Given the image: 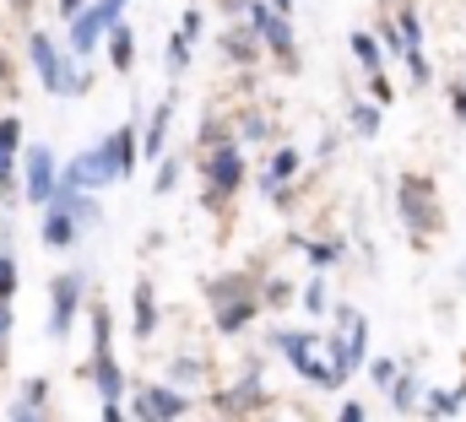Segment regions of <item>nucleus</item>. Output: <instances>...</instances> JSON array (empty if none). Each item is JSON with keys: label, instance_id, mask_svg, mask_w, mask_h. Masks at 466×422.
I'll return each instance as SVG.
<instances>
[{"label": "nucleus", "instance_id": "obj_27", "mask_svg": "<svg viewBox=\"0 0 466 422\" xmlns=\"http://www.w3.org/2000/svg\"><path fill=\"white\" fill-rule=\"evenodd\" d=\"M152 190H157V196H174V190H179V157H163V163H157V185H152Z\"/></svg>", "mask_w": 466, "mask_h": 422}, {"label": "nucleus", "instance_id": "obj_22", "mask_svg": "<svg viewBox=\"0 0 466 422\" xmlns=\"http://www.w3.org/2000/svg\"><path fill=\"white\" fill-rule=\"evenodd\" d=\"M418 401H423L418 379H412V374H396V379H390V407H396V412H412Z\"/></svg>", "mask_w": 466, "mask_h": 422}, {"label": "nucleus", "instance_id": "obj_31", "mask_svg": "<svg viewBox=\"0 0 466 422\" xmlns=\"http://www.w3.org/2000/svg\"><path fill=\"white\" fill-rule=\"evenodd\" d=\"M44 396H49V385H44V379H27V385H22V412H38Z\"/></svg>", "mask_w": 466, "mask_h": 422}, {"label": "nucleus", "instance_id": "obj_1", "mask_svg": "<svg viewBox=\"0 0 466 422\" xmlns=\"http://www.w3.org/2000/svg\"><path fill=\"white\" fill-rule=\"evenodd\" d=\"M27 60H33L44 93H55V98H76V93H87V71H82L71 55H60L49 33H33V38H27Z\"/></svg>", "mask_w": 466, "mask_h": 422}, {"label": "nucleus", "instance_id": "obj_18", "mask_svg": "<svg viewBox=\"0 0 466 422\" xmlns=\"http://www.w3.org/2000/svg\"><path fill=\"white\" fill-rule=\"evenodd\" d=\"M109 65H115V71H130V65H136V33H130L125 22L109 33Z\"/></svg>", "mask_w": 466, "mask_h": 422}, {"label": "nucleus", "instance_id": "obj_29", "mask_svg": "<svg viewBox=\"0 0 466 422\" xmlns=\"http://www.w3.org/2000/svg\"><path fill=\"white\" fill-rule=\"evenodd\" d=\"M11 293H16V260L11 249H0V304H11Z\"/></svg>", "mask_w": 466, "mask_h": 422}, {"label": "nucleus", "instance_id": "obj_33", "mask_svg": "<svg viewBox=\"0 0 466 422\" xmlns=\"http://www.w3.org/2000/svg\"><path fill=\"white\" fill-rule=\"evenodd\" d=\"M196 379H201V363H196V357H179V363H174V390H179V385H196Z\"/></svg>", "mask_w": 466, "mask_h": 422}, {"label": "nucleus", "instance_id": "obj_13", "mask_svg": "<svg viewBox=\"0 0 466 422\" xmlns=\"http://www.w3.org/2000/svg\"><path fill=\"white\" fill-rule=\"evenodd\" d=\"M168 119H174V98H163V104H157V114H152V125H147V136H136V157H147V163H157V157H163Z\"/></svg>", "mask_w": 466, "mask_h": 422}, {"label": "nucleus", "instance_id": "obj_41", "mask_svg": "<svg viewBox=\"0 0 466 422\" xmlns=\"http://www.w3.org/2000/svg\"><path fill=\"white\" fill-rule=\"evenodd\" d=\"M451 98H456V119H461V125H466V87H456Z\"/></svg>", "mask_w": 466, "mask_h": 422}, {"label": "nucleus", "instance_id": "obj_19", "mask_svg": "<svg viewBox=\"0 0 466 422\" xmlns=\"http://www.w3.org/2000/svg\"><path fill=\"white\" fill-rule=\"evenodd\" d=\"M348 44H352V60L363 65V76H380V65H385V55H380V44H374L369 33H352Z\"/></svg>", "mask_w": 466, "mask_h": 422}, {"label": "nucleus", "instance_id": "obj_7", "mask_svg": "<svg viewBox=\"0 0 466 422\" xmlns=\"http://www.w3.org/2000/svg\"><path fill=\"white\" fill-rule=\"evenodd\" d=\"M244 11H249V27H255V38H260L271 55H282V65H299V44H293V27H288V16H271V5H266V0H249Z\"/></svg>", "mask_w": 466, "mask_h": 422}, {"label": "nucleus", "instance_id": "obj_39", "mask_svg": "<svg viewBox=\"0 0 466 422\" xmlns=\"http://www.w3.org/2000/svg\"><path fill=\"white\" fill-rule=\"evenodd\" d=\"M337 422H369V417H363V401H342V417H337Z\"/></svg>", "mask_w": 466, "mask_h": 422}, {"label": "nucleus", "instance_id": "obj_2", "mask_svg": "<svg viewBox=\"0 0 466 422\" xmlns=\"http://www.w3.org/2000/svg\"><path fill=\"white\" fill-rule=\"evenodd\" d=\"M55 185H66V190H82V196H93V190H109L119 185L115 174V157H109V141H98V146H87L82 157H71L60 174H55Z\"/></svg>", "mask_w": 466, "mask_h": 422}, {"label": "nucleus", "instance_id": "obj_15", "mask_svg": "<svg viewBox=\"0 0 466 422\" xmlns=\"http://www.w3.org/2000/svg\"><path fill=\"white\" fill-rule=\"evenodd\" d=\"M76 233H82V227H76L66 211L49 206V216H44V244H49V249H71V244H76Z\"/></svg>", "mask_w": 466, "mask_h": 422}, {"label": "nucleus", "instance_id": "obj_8", "mask_svg": "<svg viewBox=\"0 0 466 422\" xmlns=\"http://www.w3.org/2000/svg\"><path fill=\"white\" fill-rule=\"evenodd\" d=\"M271 341H277V352H288V363H293L309 385H326V390L337 385V379H331V363H315V336H309V330H277Z\"/></svg>", "mask_w": 466, "mask_h": 422}, {"label": "nucleus", "instance_id": "obj_36", "mask_svg": "<svg viewBox=\"0 0 466 422\" xmlns=\"http://www.w3.org/2000/svg\"><path fill=\"white\" fill-rule=\"evenodd\" d=\"M304 255H309L315 266H331V260H337V249H331V244H304Z\"/></svg>", "mask_w": 466, "mask_h": 422}, {"label": "nucleus", "instance_id": "obj_23", "mask_svg": "<svg viewBox=\"0 0 466 422\" xmlns=\"http://www.w3.org/2000/svg\"><path fill=\"white\" fill-rule=\"evenodd\" d=\"M423 401H429V412H434V417H456V412H461V401H466V385H461V390H429Z\"/></svg>", "mask_w": 466, "mask_h": 422}, {"label": "nucleus", "instance_id": "obj_44", "mask_svg": "<svg viewBox=\"0 0 466 422\" xmlns=\"http://www.w3.org/2000/svg\"><path fill=\"white\" fill-rule=\"evenodd\" d=\"M104 422H125V412L119 407H104Z\"/></svg>", "mask_w": 466, "mask_h": 422}, {"label": "nucleus", "instance_id": "obj_12", "mask_svg": "<svg viewBox=\"0 0 466 422\" xmlns=\"http://www.w3.org/2000/svg\"><path fill=\"white\" fill-rule=\"evenodd\" d=\"M93 379H98V401H104V407H119V396H125V374H119V363H115L109 347L93 352Z\"/></svg>", "mask_w": 466, "mask_h": 422}, {"label": "nucleus", "instance_id": "obj_10", "mask_svg": "<svg viewBox=\"0 0 466 422\" xmlns=\"http://www.w3.org/2000/svg\"><path fill=\"white\" fill-rule=\"evenodd\" d=\"M22 168H27L22 196H27L33 206H49V196H55V152H49L44 141H33V146L22 152Z\"/></svg>", "mask_w": 466, "mask_h": 422}, {"label": "nucleus", "instance_id": "obj_43", "mask_svg": "<svg viewBox=\"0 0 466 422\" xmlns=\"http://www.w3.org/2000/svg\"><path fill=\"white\" fill-rule=\"evenodd\" d=\"M11 422H38V412H22V407H16V412H11Z\"/></svg>", "mask_w": 466, "mask_h": 422}, {"label": "nucleus", "instance_id": "obj_6", "mask_svg": "<svg viewBox=\"0 0 466 422\" xmlns=\"http://www.w3.org/2000/svg\"><path fill=\"white\" fill-rule=\"evenodd\" d=\"M82 293H87V276L82 271H66V276H55V287H49V336H71V325H76V309H82Z\"/></svg>", "mask_w": 466, "mask_h": 422}, {"label": "nucleus", "instance_id": "obj_35", "mask_svg": "<svg viewBox=\"0 0 466 422\" xmlns=\"http://www.w3.org/2000/svg\"><path fill=\"white\" fill-rule=\"evenodd\" d=\"M179 38H185V44H196V38H201V11H185V22H179Z\"/></svg>", "mask_w": 466, "mask_h": 422}, {"label": "nucleus", "instance_id": "obj_25", "mask_svg": "<svg viewBox=\"0 0 466 422\" xmlns=\"http://www.w3.org/2000/svg\"><path fill=\"white\" fill-rule=\"evenodd\" d=\"M223 55H228V60H238V65H249V60H255V33H223Z\"/></svg>", "mask_w": 466, "mask_h": 422}, {"label": "nucleus", "instance_id": "obj_3", "mask_svg": "<svg viewBox=\"0 0 466 422\" xmlns=\"http://www.w3.org/2000/svg\"><path fill=\"white\" fill-rule=\"evenodd\" d=\"M119 11H125V0H93L82 16H71V60H87V55L115 33Z\"/></svg>", "mask_w": 466, "mask_h": 422}, {"label": "nucleus", "instance_id": "obj_21", "mask_svg": "<svg viewBox=\"0 0 466 422\" xmlns=\"http://www.w3.org/2000/svg\"><path fill=\"white\" fill-rule=\"evenodd\" d=\"M249 319H255V298H233L218 309V330H244Z\"/></svg>", "mask_w": 466, "mask_h": 422}, {"label": "nucleus", "instance_id": "obj_28", "mask_svg": "<svg viewBox=\"0 0 466 422\" xmlns=\"http://www.w3.org/2000/svg\"><path fill=\"white\" fill-rule=\"evenodd\" d=\"M352 130H358V136H380V108L358 104V108H352Z\"/></svg>", "mask_w": 466, "mask_h": 422}, {"label": "nucleus", "instance_id": "obj_5", "mask_svg": "<svg viewBox=\"0 0 466 422\" xmlns=\"http://www.w3.org/2000/svg\"><path fill=\"white\" fill-rule=\"evenodd\" d=\"M396 206L407 216V227H418V233H434V227H440V201H434V185H429L423 174H407V179H401Z\"/></svg>", "mask_w": 466, "mask_h": 422}, {"label": "nucleus", "instance_id": "obj_37", "mask_svg": "<svg viewBox=\"0 0 466 422\" xmlns=\"http://www.w3.org/2000/svg\"><path fill=\"white\" fill-rule=\"evenodd\" d=\"M369 93H374V108L390 104V82H385V71H380V76H369Z\"/></svg>", "mask_w": 466, "mask_h": 422}, {"label": "nucleus", "instance_id": "obj_26", "mask_svg": "<svg viewBox=\"0 0 466 422\" xmlns=\"http://www.w3.org/2000/svg\"><path fill=\"white\" fill-rule=\"evenodd\" d=\"M16 146H22V119L5 114V119H0V157H16Z\"/></svg>", "mask_w": 466, "mask_h": 422}, {"label": "nucleus", "instance_id": "obj_17", "mask_svg": "<svg viewBox=\"0 0 466 422\" xmlns=\"http://www.w3.org/2000/svg\"><path fill=\"white\" fill-rule=\"evenodd\" d=\"M255 374H244V385H228V390H218L212 396V407H223V412H244V407H255Z\"/></svg>", "mask_w": 466, "mask_h": 422}, {"label": "nucleus", "instance_id": "obj_45", "mask_svg": "<svg viewBox=\"0 0 466 422\" xmlns=\"http://www.w3.org/2000/svg\"><path fill=\"white\" fill-rule=\"evenodd\" d=\"M293 11V0H277V16H288Z\"/></svg>", "mask_w": 466, "mask_h": 422}, {"label": "nucleus", "instance_id": "obj_20", "mask_svg": "<svg viewBox=\"0 0 466 422\" xmlns=\"http://www.w3.org/2000/svg\"><path fill=\"white\" fill-rule=\"evenodd\" d=\"M293 174H299V152H293V146H282V152L271 157V168H266V190L277 196V185H288Z\"/></svg>", "mask_w": 466, "mask_h": 422}, {"label": "nucleus", "instance_id": "obj_40", "mask_svg": "<svg viewBox=\"0 0 466 422\" xmlns=\"http://www.w3.org/2000/svg\"><path fill=\"white\" fill-rule=\"evenodd\" d=\"M87 5H93V0H60V16H82Z\"/></svg>", "mask_w": 466, "mask_h": 422}, {"label": "nucleus", "instance_id": "obj_34", "mask_svg": "<svg viewBox=\"0 0 466 422\" xmlns=\"http://www.w3.org/2000/svg\"><path fill=\"white\" fill-rule=\"evenodd\" d=\"M401 60H407V71H412V82L423 87V82H429V60H423V49H407Z\"/></svg>", "mask_w": 466, "mask_h": 422}, {"label": "nucleus", "instance_id": "obj_14", "mask_svg": "<svg viewBox=\"0 0 466 422\" xmlns=\"http://www.w3.org/2000/svg\"><path fill=\"white\" fill-rule=\"evenodd\" d=\"M104 141H109L115 174H119V179H130V174H136V125H119L115 136H104Z\"/></svg>", "mask_w": 466, "mask_h": 422}, {"label": "nucleus", "instance_id": "obj_30", "mask_svg": "<svg viewBox=\"0 0 466 422\" xmlns=\"http://www.w3.org/2000/svg\"><path fill=\"white\" fill-rule=\"evenodd\" d=\"M185 65H190V44H185V38L174 33V38H168V76H179Z\"/></svg>", "mask_w": 466, "mask_h": 422}, {"label": "nucleus", "instance_id": "obj_24", "mask_svg": "<svg viewBox=\"0 0 466 422\" xmlns=\"http://www.w3.org/2000/svg\"><path fill=\"white\" fill-rule=\"evenodd\" d=\"M396 38H401V49H423V22H418V11H396Z\"/></svg>", "mask_w": 466, "mask_h": 422}, {"label": "nucleus", "instance_id": "obj_4", "mask_svg": "<svg viewBox=\"0 0 466 422\" xmlns=\"http://www.w3.org/2000/svg\"><path fill=\"white\" fill-rule=\"evenodd\" d=\"M337 325H342V341L331 347V379L342 385L352 368H363V357H369V319L358 315V309H337Z\"/></svg>", "mask_w": 466, "mask_h": 422}, {"label": "nucleus", "instance_id": "obj_11", "mask_svg": "<svg viewBox=\"0 0 466 422\" xmlns=\"http://www.w3.org/2000/svg\"><path fill=\"white\" fill-rule=\"evenodd\" d=\"M207 185H212V196H233V190L244 185V157H238L233 141L212 146V157H207Z\"/></svg>", "mask_w": 466, "mask_h": 422}, {"label": "nucleus", "instance_id": "obj_32", "mask_svg": "<svg viewBox=\"0 0 466 422\" xmlns=\"http://www.w3.org/2000/svg\"><path fill=\"white\" fill-rule=\"evenodd\" d=\"M304 309H309V315H326V282H320V276L304 287Z\"/></svg>", "mask_w": 466, "mask_h": 422}, {"label": "nucleus", "instance_id": "obj_9", "mask_svg": "<svg viewBox=\"0 0 466 422\" xmlns=\"http://www.w3.org/2000/svg\"><path fill=\"white\" fill-rule=\"evenodd\" d=\"M136 422H179L190 412V396L174 390V385H141V396L130 401Z\"/></svg>", "mask_w": 466, "mask_h": 422}, {"label": "nucleus", "instance_id": "obj_38", "mask_svg": "<svg viewBox=\"0 0 466 422\" xmlns=\"http://www.w3.org/2000/svg\"><path fill=\"white\" fill-rule=\"evenodd\" d=\"M369 374H374V385H390V379H396V363H390V357H380Z\"/></svg>", "mask_w": 466, "mask_h": 422}, {"label": "nucleus", "instance_id": "obj_16", "mask_svg": "<svg viewBox=\"0 0 466 422\" xmlns=\"http://www.w3.org/2000/svg\"><path fill=\"white\" fill-rule=\"evenodd\" d=\"M130 325H136V336H141V341L157 330V293H152L147 282H136V319H130Z\"/></svg>", "mask_w": 466, "mask_h": 422}, {"label": "nucleus", "instance_id": "obj_42", "mask_svg": "<svg viewBox=\"0 0 466 422\" xmlns=\"http://www.w3.org/2000/svg\"><path fill=\"white\" fill-rule=\"evenodd\" d=\"M5 330H11V304H0V341H5Z\"/></svg>", "mask_w": 466, "mask_h": 422}]
</instances>
